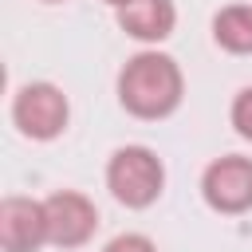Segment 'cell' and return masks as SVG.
Returning a JSON list of instances; mask_svg holds the SVG:
<instances>
[{
    "instance_id": "1",
    "label": "cell",
    "mask_w": 252,
    "mask_h": 252,
    "mask_svg": "<svg viewBox=\"0 0 252 252\" xmlns=\"http://www.w3.org/2000/svg\"><path fill=\"white\" fill-rule=\"evenodd\" d=\"M185 98V75L165 51H138L118 71V102L142 122L169 118Z\"/></svg>"
},
{
    "instance_id": "2",
    "label": "cell",
    "mask_w": 252,
    "mask_h": 252,
    "mask_svg": "<svg viewBox=\"0 0 252 252\" xmlns=\"http://www.w3.org/2000/svg\"><path fill=\"white\" fill-rule=\"evenodd\" d=\"M106 189L126 209H150L165 189V165L150 146H118L106 161Z\"/></svg>"
},
{
    "instance_id": "3",
    "label": "cell",
    "mask_w": 252,
    "mask_h": 252,
    "mask_svg": "<svg viewBox=\"0 0 252 252\" xmlns=\"http://www.w3.org/2000/svg\"><path fill=\"white\" fill-rule=\"evenodd\" d=\"M71 102L55 83H24L12 98V122L32 142H51L67 130Z\"/></svg>"
},
{
    "instance_id": "4",
    "label": "cell",
    "mask_w": 252,
    "mask_h": 252,
    "mask_svg": "<svg viewBox=\"0 0 252 252\" xmlns=\"http://www.w3.org/2000/svg\"><path fill=\"white\" fill-rule=\"evenodd\" d=\"M201 197L220 217H240L252 209V158L224 154L205 165L201 173Z\"/></svg>"
},
{
    "instance_id": "5",
    "label": "cell",
    "mask_w": 252,
    "mask_h": 252,
    "mask_svg": "<svg viewBox=\"0 0 252 252\" xmlns=\"http://www.w3.org/2000/svg\"><path fill=\"white\" fill-rule=\"evenodd\" d=\"M43 209H47V240L55 248H83L98 228L94 201L75 189H55L51 197H43Z\"/></svg>"
},
{
    "instance_id": "6",
    "label": "cell",
    "mask_w": 252,
    "mask_h": 252,
    "mask_svg": "<svg viewBox=\"0 0 252 252\" xmlns=\"http://www.w3.org/2000/svg\"><path fill=\"white\" fill-rule=\"evenodd\" d=\"M47 240V209L35 197L0 201V248L4 252H39Z\"/></svg>"
},
{
    "instance_id": "7",
    "label": "cell",
    "mask_w": 252,
    "mask_h": 252,
    "mask_svg": "<svg viewBox=\"0 0 252 252\" xmlns=\"http://www.w3.org/2000/svg\"><path fill=\"white\" fill-rule=\"evenodd\" d=\"M118 28L138 43H161L177 28V8L173 0H130L118 8Z\"/></svg>"
},
{
    "instance_id": "8",
    "label": "cell",
    "mask_w": 252,
    "mask_h": 252,
    "mask_svg": "<svg viewBox=\"0 0 252 252\" xmlns=\"http://www.w3.org/2000/svg\"><path fill=\"white\" fill-rule=\"evenodd\" d=\"M213 39L228 55H252V4H228L213 16Z\"/></svg>"
},
{
    "instance_id": "9",
    "label": "cell",
    "mask_w": 252,
    "mask_h": 252,
    "mask_svg": "<svg viewBox=\"0 0 252 252\" xmlns=\"http://www.w3.org/2000/svg\"><path fill=\"white\" fill-rule=\"evenodd\" d=\"M232 126H236V134L244 138V142H252V87H244L236 98H232Z\"/></svg>"
},
{
    "instance_id": "10",
    "label": "cell",
    "mask_w": 252,
    "mask_h": 252,
    "mask_svg": "<svg viewBox=\"0 0 252 252\" xmlns=\"http://www.w3.org/2000/svg\"><path fill=\"white\" fill-rule=\"evenodd\" d=\"M102 252H158V244H154L150 236H142V232H122V236H114Z\"/></svg>"
},
{
    "instance_id": "11",
    "label": "cell",
    "mask_w": 252,
    "mask_h": 252,
    "mask_svg": "<svg viewBox=\"0 0 252 252\" xmlns=\"http://www.w3.org/2000/svg\"><path fill=\"white\" fill-rule=\"evenodd\" d=\"M102 4H110V8H114V12H118V8H126V4H130V0H102Z\"/></svg>"
},
{
    "instance_id": "12",
    "label": "cell",
    "mask_w": 252,
    "mask_h": 252,
    "mask_svg": "<svg viewBox=\"0 0 252 252\" xmlns=\"http://www.w3.org/2000/svg\"><path fill=\"white\" fill-rule=\"evenodd\" d=\"M43 4H59V0H43Z\"/></svg>"
}]
</instances>
